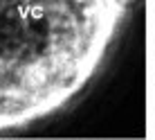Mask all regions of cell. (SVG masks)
<instances>
[{
    "label": "cell",
    "mask_w": 155,
    "mask_h": 140,
    "mask_svg": "<svg viewBox=\"0 0 155 140\" xmlns=\"http://www.w3.org/2000/svg\"><path fill=\"white\" fill-rule=\"evenodd\" d=\"M137 0H0V131L68 109L101 70Z\"/></svg>",
    "instance_id": "1"
}]
</instances>
